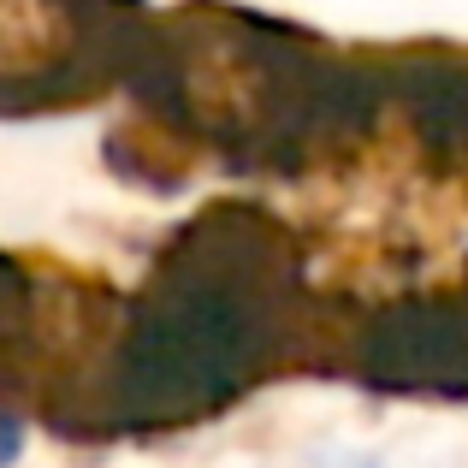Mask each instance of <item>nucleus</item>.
Listing matches in <instances>:
<instances>
[{"label":"nucleus","mask_w":468,"mask_h":468,"mask_svg":"<svg viewBox=\"0 0 468 468\" xmlns=\"http://www.w3.org/2000/svg\"><path fill=\"white\" fill-rule=\"evenodd\" d=\"M24 451V421L18 415H0V468H12Z\"/></svg>","instance_id":"f257e3e1"}]
</instances>
